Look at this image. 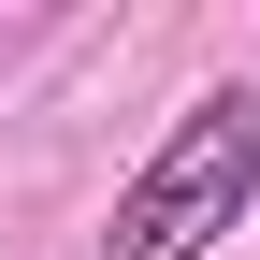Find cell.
<instances>
[{"mask_svg":"<svg viewBox=\"0 0 260 260\" xmlns=\"http://www.w3.org/2000/svg\"><path fill=\"white\" fill-rule=\"evenodd\" d=\"M246 203H260V87H203V102L174 116V145L116 188L102 260H203Z\"/></svg>","mask_w":260,"mask_h":260,"instance_id":"6da1fadb","label":"cell"}]
</instances>
